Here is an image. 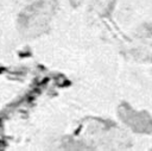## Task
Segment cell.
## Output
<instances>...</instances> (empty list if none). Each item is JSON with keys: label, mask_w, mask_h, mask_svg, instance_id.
<instances>
[{"label": "cell", "mask_w": 152, "mask_h": 151, "mask_svg": "<svg viewBox=\"0 0 152 151\" xmlns=\"http://www.w3.org/2000/svg\"><path fill=\"white\" fill-rule=\"evenodd\" d=\"M56 10L55 0H38L26 7L19 17V30L26 37L44 33L50 25Z\"/></svg>", "instance_id": "1"}, {"label": "cell", "mask_w": 152, "mask_h": 151, "mask_svg": "<svg viewBox=\"0 0 152 151\" xmlns=\"http://www.w3.org/2000/svg\"><path fill=\"white\" fill-rule=\"evenodd\" d=\"M113 5H114V0H93V8L100 15L108 14Z\"/></svg>", "instance_id": "3"}, {"label": "cell", "mask_w": 152, "mask_h": 151, "mask_svg": "<svg viewBox=\"0 0 152 151\" xmlns=\"http://www.w3.org/2000/svg\"><path fill=\"white\" fill-rule=\"evenodd\" d=\"M82 1H83V0H70V2H71L74 6H77V5H80Z\"/></svg>", "instance_id": "5"}, {"label": "cell", "mask_w": 152, "mask_h": 151, "mask_svg": "<svg viewBox=\"0 0 152 151\" xmlns=\"http://www.w3.org/2000/svg\"><path fill=\"white\" fill-rule=\"evenodd\" d=\"M119 117L134 132H139V133L152 132V119L145 112H137L127 105H121L119 107Z\"/></svg>", "instance_id": "2"}, {"label": "cell", "mask_w": 152, "mask_h": 151, "mask_svg": "<svg viewBox=\"0 0 152 151\" xmlns=\"http://www.w3.org/2000/svg\"><path fill=\"white\" fill-rule=\"evenodd\" d=\"M140 37H151L152 36V24H144L142 26L139 27L138 32H137Z\"/></svg>", "instance_id": "4"}]
</instances>
